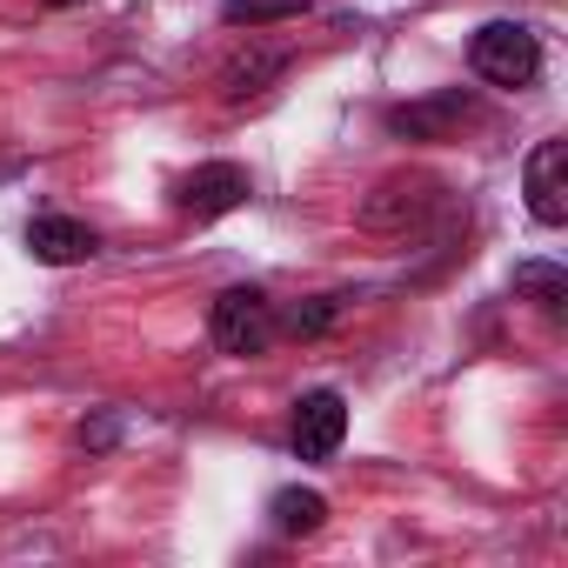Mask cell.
I'll use <instances>...</instances> for the list:
<instances>
[{"mask_svg":"<svg viewBox=\"0 0 568 568\" xmlns=\"http://www.w3.org/2000/svg\"><path fill=\"white\" fill-rule=\"evenodd\" d=\"M435 207H442V181H435V174H388V181L368 187V201H362L355 221H362L368 234H408V227H422Z\"/></svg>","mask_w":568,"mask_h":568,"instance_id":"3","label":"cell"},{"mask_svg":"<svg viewBox=\"0 0 568 568\" xmlns=\"http://www.w3.org/2000/svg\"><path fill=\"white\" fill-rule=\"evenodd\" d=\"M48 8H81V0H48Z\"/></svg>","mask_w":568,"mask_h":568,"instance_id":"15","label":"cell"},{"mask_svg":"<svg viewBox=\"0 0 568 568\" xmlns=\"http://www.w3.org/2000/svg\"><path fill=\"white\" fill-rule=\"evenodd\" d=\"M342 315H348V295H315V302H295L288 315H281V328L302 335V342H315V335H328Z\"/></svg>","mask_w":568,"mask_h":568,"instance_id":"13","label":"cell"},{"mask_svg":"<svg viewBox=\"0 0 568 568\" xmlns=\"http://www.w3.org/2000/svg\"><path fill=\"white\" fill-rule=\"evenodd\" d=\"M288 68H295V54H288V48L247 41V48H234V54L221 61V81H214V88H221V101H227V108H247V101H261V94H267L281 74H288Z\"/></svg>","mask_w":568,"mask_h":568,"instance_id":"6","label":"cell"},{"mask_svg":"<svg viewBox=\"0 0 568 568\" xmlns=\"http://www.w3.org/2000/svg\"><path fill=\"white\" fill-rule=\"evenodd\" d=\"M207 335H214L221 355L247 362V355H267V342L281 335V315H274V302L261 288H221L214 308H207Z\"/></svg>","mask_w":568,"mask_h":568,"instance_id":"1","label":"cell"},{"mask_svg":"<svg viewBox=\"0 0 568 568\" xmlns=\"http://www.w3.org/2000/svg\"><path fill=\"white\" fill-rule=\"evenodd\" d=\"M515 295L561 322V315H568V274H561L555 261H521V267H515Z\"/></svg>","mask_w":568,"mask_h":568,"instance_id":"10","label":"cell"},{"mask_svg":"<svg viewBox=\"0 0 568 568\" xmlns=\"http://www.w3.org/2000/svg\"><path fill=\"white\" fill-rule=\"evenodd\" d=\"M528 214L541 227L568 221V141H541L528 154Z\"/></svg>","mask_w":568,"mask_h":568,"instance_id":"8","label":"cell"},{"mask_svg":"<svg viewBox=\"0 0 568 568\" xmlns=\"http://www.w3.org/2000/svg\"><path fill=\"white\" fill-rule=\"evenodd\" d=\"M468 68L488 81V88H528L541 74V41L535 28L521 21H488L475 41H468Z\"/></svg>","mask_w":568,"mask_h":568,"instance_id":"2","label":"cell"},{"mask_svg":"<svg viewBox=\"0 0 568 568\" xmlns=\"http://www.w3.org/2000/svg\"><path fill=\"white\" fill-rule=\"evenodd\" d=\"M342 435H348V402L335 388H308L295 402V455L302 462H335Z\"/></svg>","mask_w":568,"mask_h":568,"instance_id":"7","label":"cell"},{"mask_svg":"<svg viewBox=\"0 0 568 568\" xmlns=\"http://www.w3.org/2000/svg\"><path fill=\"white\" fill-rule=\"evenodd\" d=\"M28 254L48 261V267H74V261H94L101 254V234L74 214H34L28 221Z\"/></svg>","mask_w":568,"mask_h":568,"instance_id":"9","label":"cell"},{"mask_svg":"<svg viewBox=\"0 0 568 568\" xmlns=\"http://www.w3.org/2000/svg\"><path fill=\"white\" fill-rule=\"evenodd\" d=\"M308 8L315 0H221V21L227 28H274V21H295Z\"/></svg>","mask_w":568,"mask_h":568,"instance_id":"12","label":"cell"},{"mask_svg":"<svg viewBox=\"0 0 568 568\" xmlns=\"http://www.w3.org/2000/svg\"><path fill=\"white\" fill-rule=\"evenodd\" d=\"M267 515H274V528H281V535H322L328 501H322L315 488H281V495L267 501Z\"/></svg>","mask_w":568,"mask_h":568,"instance_id":"11","label":"cell"},{"mask_svg":"<svg viewBox=\"0 0 568 568\" xmlns=\"http://www.w3.org/2000/svg\"><path fill=\"white\" fill-rule=\"evenodd\" d=\"M114 435H121V422H114V415L81 422V448H88V455H108V448H114Z\"/></svg>","mask_w":568,"mask_h":568,"instance_id":"14","label":"cell"},{"mask_svg":"<svg viewBox=\"0 0 568 568\" xmlns=\"http://www.w3.org/2000/svg\"><path fill=\"white\" fill-rule=\"evenodd\" d=\"M247 194H254L247 168H234V161H207V168L181 174V187H174V207H181V214H194V221H214V214H234Z\"/></svg>","mask_w":568,"mask_h":568,"instance_id":"5","label":"cell"},{"mask_svg":"<svg viewBox=\"0 0 568 568\" xmlns=\"http://www.w3.org/2000/svg\"><path fill=\"white\" fill-rule=\"evenodd\" d=\"M468 121H475V94L468 88H442V94L388 108V134L395 141H455Z\"/></svg>","mask_w":568,"mask_h":568,"instance_id":"4","label":"cell"}]
</instances>
